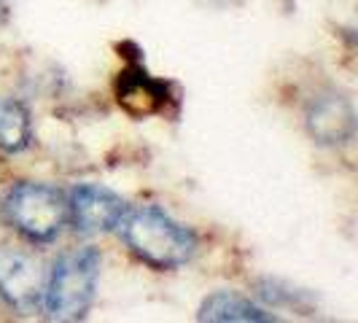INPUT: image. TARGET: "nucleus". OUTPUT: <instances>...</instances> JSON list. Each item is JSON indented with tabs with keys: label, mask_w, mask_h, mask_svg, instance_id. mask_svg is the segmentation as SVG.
Masks as SVG:
<instances>
[{
	"label": "nucleus",
	"mask_w": 358,
	"mask_h": 323,
	"mask_svg": "<svg viewBox=\"0 0 358 323\" xmlns=\"http://www.w3.org/2000/svg\"><path fill=\"white\" fill-rule=\"evenodd\" d=\"M119 232L132 256L154 269H178L197 253L194 232L154 205L127 210Z\"/></svg>",
	"instance_id": "1"
},
{
	"label": "nucleus",
	"mask_w": 358,
	"mask_h": 323,
	"mask_svg": "<svg viewBox=\"0 0 358 323\" xmlns=\"http://www.w3.org/2000/svg\"><path fill=\"white\" fill-rule=\"evenodd\" d=\"M100 280V253L94 248H76L62 253L46 275L41 305L52 321H81L94 302Z\"/></svg>",
	"instance_id": "2"
},
{
	"label": "nucleus",
	"mask_w": 358,
	"mask_h": 323,
	"mask_svg": "<svg viewBox=\"0 0 358 323\" xmlns=\"http://www.w3.org/2000/svg\"><path fill=\"white\" fill-rule=\"evenodd\" d=\"M3 215L33 243L54 240L68 221V197L49 183H17L3 197Z\"/></svg>",
	"instance_id": "3"
},
{
	"label": "nucleus",
	"mask_w": 358,
	"mask_h": 323,
	"mask_svg": "<svg viewBox=\"0 0 358 323\" xmlns=\"http://www.w3.org/2000/svg\"><path fill=\"white\" fill-rule=\"evenodd\" d=\"M46 272L33 253L0 245V299L19 313H33L43 296Z\"/></svg>",
	"instance_id": "4"
},
{
	"label": "nucleus",
	"mask_w": 358,
	"mask_h": 323,
	"mask_svg": "<svg viewBox=\"0 0 358 323\" xmlns=\"http://www.w3.org/2000/svg\"><path fill=\"white\" fill-rule=\"evenodd\" d=\"M129 210L127 202L116 192L97 183H81L68 197V218L81 234L110 232L122 224L124 213Z\"/></svg>",
	"instance_id": "5"
},
{
	"label": "nucleus",
	"mask_w": 358,
	"mask_h": 323,
	"mask_svg": "<svg viewBox=\"0 0 358 323\" xmlns=\"http://www.w3.org/2000/svg\"><path fill=\"white\" fill-rule=\"evenodd\" d=\"M305 124L321 145H345L356 138V110L342 94H321L307 106Z\"/></svg>",
	"instance_id": "6"
},
{
	"label": "nucleus",
	"mask_w": 358,
	"mask_h": 323,
	"mask_svg": "<svg viewBox=\"0 0 358 323\" xmlns=\"http://www.w3.org/2000/svg\"><path fill=\"white\" fill-rule=\"evenodd\" d=\"M116 100H119V106L124 108L129 116L145 119V116L164 113L170 97H167V84L151 78L141 65H132V68L119 73Z\"/></svg>",
	"instance_id": "7"
},
{
	"label": "nucleus",
	"mask_w": 358,
	"mask_h": 323,
	"mask_svg": "<svg viewBox=\"0 0 358 323\" xmlns=\"http://www.w3.org/2000/svg\"><path fill=\"white\" fill-rule=\"evenodd\" d=\"M199 321L210 323H267L275 321V315L264 307L253 305L251 299L232 294V291H215L199 307Z\"/></svg>",
	"instance_id": "8"
},
{
	"label": "nucleus",
	"mask_w": 358,
	"mask_h": 323,
	"mask_svg": "<svg viewBox=\"0 0 358 323\" xmlns=\"http://www.w3.org/2000/svg\"><path fill=\"white\" fill-rule=\"evenodd\" d=\"M33 138L30 113L19 100H3L0 97V148L8 154L24 151Z\"/></svg>",
	"instance_id": "9"
},
{
	"label": "nucleus",
	"mask_w": 358,
	"mask_h": 323,
	"mask_svg": "<svg viewBox=\"0 0 358 323\" xmlns=\"http://www.w3.org/2000/svg\"><path fill=\"white\" fill-rule=\"evenodd\" d=\"M256 296L262 302H267L269 307H294L299 302V294L294 288L280 280H269V278L256 283Z\"/></svg>",
	"instance_id": "10"
},
{
	"label": "nucleus",
	"mask_w": 358,
	"mask_h": 323,
	"mask_svg": "<svg viewBox=\"0 0 358 323\" xmlns=\"http://www.w3.org/2000/svg\"><path fill=\"white\" fill-rule=\"evenodd\" d=\"M11 14V0H0V22H6Z\"/></svg>",
	"instance_id": "11"
}]
</instances>
